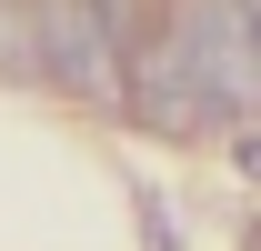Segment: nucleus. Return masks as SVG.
<instances>
[{
    "mask_svg": "<svg viewBox=\"0 0 261 251\" xmlns=\"http://www.w3.org/2000/svg\"><path fill=\"white\" fill-rule=\"evenodd\" d=\"M40 61L70 101L130 91V0H40Z\"/></svg>",
    "mask_w": 261,
    "mask_h": 251,
    "instance_id": "f257e3e1",
    "label": "nucleus"
},
{
    "mask_svg": "<svg viewBox=\"0 0 261 251\" xmlns=\"http://www.w3.org/2000/svg\"><path fill=\"white\" fill-rule=\"evenodd\" d=\"M161 20H171V40L191 51V70H201V91H211L221 121L261 111V40H251V10H241V0H171Z\"/></svg>",
    "mask_w": 261,
    "mask_h": 251,
    "instance_id": "f03ea898",
    "label": "nucleus"
},
{
    "mask_svg": "<svg viewBox=\"0 0 261 251\" xmlns=\"http://www.w3.org/2000/svg\"><path fill=\"white\" fill-rule=\"evenodd\" d=\"M130 111L161 131V141H191V131L221 121V111H211V91H201V70H191V51L171 40V20L130 40Z\"/></svg>",
    "mask_w": 261,
    "mask_h": 251,
    "instance_id": "7ed1b4c3",
    "label": "nucleus"
},
{
    "mask_svg": "<svg viewBox=\"0 0 261 251\" xmlns=\"http://www.w3.org/2000/svg\"><path fill=\"white\" fill-rule=\"evenodd\" d=\"M0 70L10 81H50V61H40V0H0Z\"/></svg>",
    "mask_w": 261,
    "mask_h": 251,
    "instance_id": "20e7f679",
    "label": "nucleus"
},
{
    "mask_svg": "<svg viewBox=\"0 0 261 251\" xmlns=\"http://www.w3.org/2000/svg\"><path fill=\"white\" fill-rule=\"evenodd\" d=\"M241 171H251V181H261V131H241Z\"/></svg>",
    "mask_w": 261,
    "mask_h": 251,
    "instance_id": "39448f33",
    "label": "nucleus"
}]
</instances>
